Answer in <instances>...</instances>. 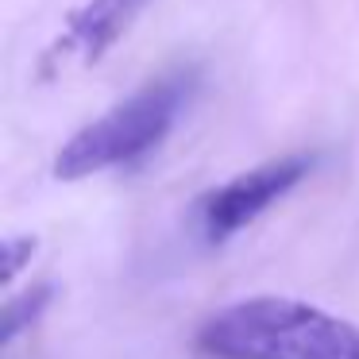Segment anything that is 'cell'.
<instances>
[{"label":"cell","instance_id":"1","mask_svg":"<svg viewBox=\"0 0 359 359\" xmlns=\"http://www.w3.org/2000/svg\"><path fill=\"white\" fill-rule=\"evenodd\" d=\"M197 351L209 359H359V325L297 297L259 294L205 320Z\"/></svg>","mask_w":359,"mask_h":359},{"label":"cell","instance_id":"2","mask_svg":"<svg viewBox=\"0 0 359 359\" xmlns=\"http://www.w3.org/2000/svg\"><path fill=\"white\" fill-rule=\"evenodd\" d=\"M182 104H186V78L147 81L128 101L112 104L104 116H97L93 124H86L62 143L55 158V178L81 182L112 166L135 163L170 135Z\"/></svg>","mask_w":359,"mask_h":359},{"label":"cell","instance_id":"3","mask_svg":"<svg viewBox=\"0 0 359 359\" xmlns=\"http://www.w3.org/2000/svg\"><path fill=\"white\" fill-rule=\"evenodd\" d=\"M313 170V155H282L271 163H259L251 170L228 178L224 186L209 189L197 205L201 232L209 243H224L248 224H255L271 205H278L305 174Z\"/></svg>","mask_w":359,"mask_h":359},{"label":"cell","instance_id":"4","mask_svg":"<svg viewBox=\"0 0 359 359\" xmlns=\"http://www.w3.org/2000/svg\"><path fill=\"white\" fill-rule=\"evenodd\" d=\"M147 0H86L66 16V27L58 43L50 47V62L55 58H78L81 66L101 62L116 39L132 27V20L143 12Z\"/></svg>","mask_w":359,"mask_h":359},{"label":"cell","instance_id":"5","mask_svg":"<svg viewBox=\"0 0 359 359\" xmlns=\"http://www.w3.org/2000/svg\"><path fill=\"white\" fill-rule=\"evenodd\" d=\"M50 305V286H35L27 290L24 297H8V305H4V332H0V340L12 344L24 328H32L35 320H39V313Z\"/></svg>","mask_w":359,"mask_h":359},{"label":"cell","instance_id":"6","mask_svg":"<svg viewBox=\"0 0 359 359\" xmlns=\"http://www.w3.org/2000/svg\"><path fill=\"white\" fill-rule=\"evenodd\" d=\"M32 255H35V240H32V236H8V240H4V271H0V282L12 286V278L32 263Z\"/></svg>","mask_w":359,"mask_h":359}]
</instances>
